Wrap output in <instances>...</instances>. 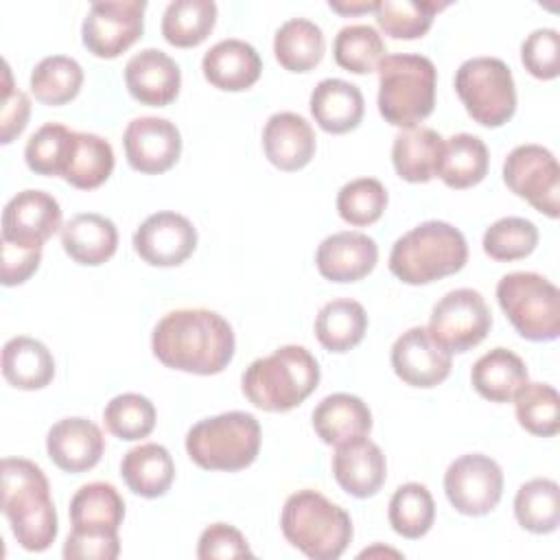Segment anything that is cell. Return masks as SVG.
<instances>
[{"label": "cell", "mask_w": 560, "mask_h": 560, "mask_svg": "<svg viewBox=\"0 0 560 560\" xmlns=\"http://www.w3.org/2000/svg\"><path fill=\"white\" fill-rule=\"evenodd\" d=\"M144 0L94 2L83 18V46L101 59H114L138 42L144 28Z\"/></svg>", "instance_id": "cell-13"}, {"label": "cell", "mask_w": 560, "mask_h": 560, "mask_svg": "<svg viewBox=\"0 0 560 560\" xmlns=\"http://www.w3.org/2000/svg\"><path fill=\"white\" fill-rule=\"evenodd\" d=\"M311 114L328 133L352 131L365 112L363 94L343 79H324L311 92Z\"/></svg>", "instance_id": "cell-26"}, {"label": "cell", "mask_w": 560, "mask_h": 560, "mask_svg": "<svg viewBox=\"0 0 560 560\" xmlns=\"http://www.w3.org/2000/svg\"><path fill=\"white\" fill-rule=\"evenodd\" d=\"M470 383L481 398L490 402H510L527 383V368L512 350L492 348L475 361Z\"/></svg>", "instance_id": "cell-28"}, {"label": "cell", "mask_w": 560, "mask_h": 560, "mask_svg": "<svg viewBox=\"0 0 560 560\" xmlns=\"http://www.w3.org/2000/svg\"><path fill=\"white\" fill-rule=\"evenodd\" d=\"M201 70L210 85L225 92H241L258 81L262 61L252 44L230 37L217 42L203 55Z\"/></svg>", "instance_id": "cell-23"}, {"label": "cell", "mask_w": 560, "mask_h": 560, "mask_svg": "<svg viewBox=\"0 0 560 560\" xmlns=\"http://www.w3.org/2000/svg\"><path fill=\"white\" fill-rule=\"evenodd\" d=\"M262 149L276 168L300 171L315 155V131L304 116L278 112L265 122Z\"/></svg>", "instance_id": "cell-22"}, {"label": "cell", "mask_w": 560, "mask_h": 560, "mask_svg": "<svg viewBox=\"0 0 560 560\" xmlns=\"http://www.w3.org/2000/svg\"><path fill=\"white\" fill-rule=\"evenodd\" d=\"M337 66L354 74H368L378 68L385 57V42L370 24L343 26L332 42Z\"/></svg>", "instance_id": "cell-41"}, {"label": "cell", "mask_w": 560, "mask_h": 560, "mask_svg": "<svg viewBox=\"0 0 560 560\" xmlns=\"http://www.w3.org/2000/svg\"><path fill=\"white\" fill-rule=\"evenodd\" d=\"M234 330L228 319L208 308L166 313L151 335L160 363L188 374H219L234 357Z\"/></svg>", "instance_id": "cell-1"}, {"label": "cell", "mask_w": 560, "mask_h": 560, "mask_svg": "<svg viewBox=\"0 0 560 560\" xmlns=\"http://www.w3.org/2000/svg\"><path fill=\"white\" fill-rule=\"evenodd\" d=\"M2 514L18 545L44 551L57 538V512L44 470L31 459H2Z\"/></svg>", "instance_id": "cell-2"}, {"label": "cell", "mask_w": 560, "mask_h": 560, "mask_svg": "<svg viewBox=\"0 0 560 560\" xmlns=\"http://www.w3.org/2000/svg\"><path fill=\"white\" fill-rule=\"evenodd\" d=\"M125 85L138 103L164 107L179 94L182 70L175 59L160 48H144L127 61Z\"/></svg>", "instance_id": "cell-18"}, {"label": "cell", "mask_w": 560, "mask_h": 560, "mask_svg": "<svg viewBox=\"0 0 560 560\" xmlns=\"http://www.w3.org/2000/svg\"><path fill=\"white\" fill-rule=\"evenodd\" d=\"M280 527L284 538L311 560H337L352 540L348 512L308 488L284 501Z\"/></svg>", "instance_id": "cell-6"}, {"label": "cell", "mask_w": 560, "mask_h": 560, "mask_svg": "<svg viewBox=\"0 0 560 560\" xmlns=\"http://www.w3.org/2000/svg\"><path fill=\"white\" fill-rule=\"evenodd\" d=\"M103 420L109 433H114L120 440L133 442L147 438L155 427V407L153 402L142 394H118L114 396L105 409Z\"/></svg>", "instance_id": "cell-44"}, {"label": "cell", "mask_w": 560, "mask_h": 560, "mask_svg": "<svg viewBox=\"0 0 560 560\" xmlns=\"http://www.w3.org/2000/svg\"><path fill=\"white\" fill-rule=\"evenodd\" d=\"M112 171H114L112 144L96 133L74 131L72 151L61 177L74 188L92 190L105 184Z\"/></svg>", "instance_id": "cell-35"}, {"label": "cell", "mask_w": 560, "mask_h": 560, "mask_svg": "<svg viewBox=\"0 0 560 560\" xmlns=\"http://www.w3.org/2000/svg\"><path fill=\"white\" fill-rule=\"evenodd\" d=\"M63 252L79 265H103L118 247V232L112 219L96 212L74 214L61 228Z\"/></svg>", "instance_id": "cell-25"}, {"label": "cell", "mask_w": 560, "mask_h": 560, "mask_svg": "<svg viewBox=\"0 0 560 560\" xmlns=\"http://www.w3.org/2000/svg\"><path fill=\"white\" fill-rule=\"evenodd\" d=\"M42 262V247H24L2 241V284L15 287L26 282Z\"/></svg>", "instance_id": "cell-51"}, {"label": "cell", "mask_w": 560, "mask_h": 560, "mask_svg": "<svg viewBox=\"0 0 560 560\" xmlns=\"http://www.w3.org/2000/svg\"><path fill=\"white\" fill-rule=\"evenodd\" d=\"M61 228V208L44 190H22L2 210V241L24 247H42Z\"/></svg>", "instance_id": "cell-16"}, {"label": "cell", "mask_w": 560, "mask_h": 560, "mask_svg": "<svg viewBox=\"0 0 560 560\" xmlns=\"http://www.w3.org/2000/svg\"><path fill=\"white\" fill-rule=\"evenodd\" d=\"M217 24L212 0H173L162 15V35L171 46H199Z\"/></svg>", "instance_id": "cell-36"}, {"label": "cell", "mask_w": 560, "mask_h": 560, "mask_svg": "<svg viewBox=\"0 0 560 560\" xmlns=\"http://www.w3.org/2000/svg\"><path fill=\"white\" fill-rule=\"evenodd\" d=\"M490 155L481 138L472 133H455L444 140L438 162V177L448 188H470L479 184L488 173Z\"/></svg>", "instance_id": "cell-31"}, {"label": "cell", "mask_w": 560, "mask_h": 560, "mask_svg": "<svg viewBox=\"0 0 560 560\" xmlns=\"http://www.w3.org/2000/svg\"><path fill=\"white\" fill-rule=\"evenodd\" d=\"M514 516L532 534H551L560 523V488L553 479H532L516 490Z\"/></svg>", "instance_id": "cell-37"}, {"label": "cell", "mask_w": 560, "mask_h": 560, "mask_svg": "<svg viewBox=\"0 0 560 560\" xmlns=\"http://www.w3.org/2000/svg\"><path fill=\"white\" fill-rule=\"evenodd\" d=\"M125 518V501L112 483L92 481L70 499V523L77 529L118 532Z\"/></svg>", "instance_id": "cell-34"}, {"label": "cell", "mask_w": 560, "mask_h": 560, "mask_svg": "<svg viewBox=\"0 0 560 560\" xmlns=\"http://www.w3.org/2000/svg\"><path fill=\"white\" fill-rule=\"evenodd\" d=\"M518 424L532 435L551 438L560 429V396L547 383H525L514 396Z\"/></svg>", "instance_id": "cell-42"}, {"label": "cell", "mask_w": 560, "mask_h": 560, "mask_svg": "<svg viewBox=\"0 0 560 560\" xmlns=\"http://www.w3.org/2000/svg\"><path fill=\"white\" fill-rule=\"evenodd\" d=\"M538 245V228L523 217H503L483 234V252L501 262L529 256Z\"/></svg>", "instance_id": "cell-46"}, {"label": "cell", "mask_w": 560, "mask_h": 560, "mask_svg": "<svg viewBox=\"0 0 560 560\" xmlns=\"http://www.w3.org/2000/svg\"><path fill=\"white\" fill-rule=\"evenodd\" d=\"M328 7L341 15H359V13H368L376 9V2H337L330 0Z\"/></svg>", "instance_id": "cell-52"}, {"label": "cell", "mask_w": 560, "mask_h": 560, "mask_svg": "<svg viewBox=\"0 0 560 560\" xmlns=\"http://www.w3.org/2000/svg\"><path fill=\"white\" fill-rule=\"evenodd\" d=\"M324 33L306 18L287 20L273 37V52L278 63L289 72H308L324 57Z\"/></svg>", "instance_id": "cell-33"}, {"label": "cell", "mask_w": 560, "mask_h": 560, "mask_svg": "<svg viewBox=\"0 0 560 560\" xmlns=\"http://www.w3.org/2000/svg\"><path fill=\"white\" fill-rule=\"evenodd\" d=\"M197 247L195 225L179 212L162 210L147 217L133 232L136 254L153 267L182 265Z\"/></svg>", "instance_id": "cell-14"}, {"label": "cell", "mask_w": 560, "mask_h": 560, "mask_svg": "<svg viewBox=\"0 0 560 560\" xmlns=\"http://www.w3.org/2000/svg\"><path fill=\"white\" fill-rule=\"evenodd\" d=\"M31 116L28 96L13 85L11 68L4 61V88H2V105H0V142L9 144L18 138Z\"/></svg>", "instance_id": "cell-50"}, {"label": "cell", "mask_w": 560, "mask_h": 560, "mask_svg": "<svg viewBox=\"0 0 560 560\" xmlns=\"http://www.w3.org/2000/svg\"><path fill=\"white\" fill-rule=\"evenodd\" d=\"M389 525L405 538H422L435 521V503L427 486L409 481L396 488L389 499Z\"/></svg>", "instance_id": "cell-39"}, {"label": "cell", "mask_w": 560, "mask_h": 560, "mask_svg": "<svg viewBox=\"0 0 560 560\" xmlns=\"http://www.w3.org/2000/svg\"><path fill=\"white\" fill-rule=\"evenodd\" d=\"M83 85V68L77 59L66 55L44 57L31 72V92L44 105L70 103Z\"/></svg>", "instance_id": "cell-38"}, {"label": "cell", "mask_w": 560, "mask_h": 560, "mask_svg": "<svg viewBox=\"0 0 560 560\" xmlns=\"http://www.w3.org/2000/svg\"><path fill=\"white\" fill-rule=\"evenodd\" d=\"M378 260V245L363 232H337L326 236L315 254L319 273L330 282H357L365 278Z\"/></svg>", "instance_id": "cell-20"}, {"label": "cell", "mask_w": 560, "mask_h": 560, "mask_svg": "<svg viewBox=\"0 0 560 560\" xmlns=\"http://www.w3.org/2000/svg\"><path fill=\"white\" fill-rule=\"evenodd\" d=\"M2 376L18 389H42L55 376V359L39 339L18 335L2 348Z\"/></svg>", "instance_id": "cell-30"}, {"label": "cell", "mask_w": 560, "mask_h": 560, "mask_svg": "<svg viewBox=\"0 0 560 560\" xmlns=\"http://www.w3.org/2000/svg\"><path fill=\"white\" fill-rule=\"evenodd\" d=\"M468 260L464 234L446 221H424L402 234L389 252V271L405 284H429L457 273Z\"/></svg>", "instance_id": "cell-4"}, {"label": "cell", "mask_w": 560, "mask_h": 560, "mask_svg": "<svg viewBox=\"0 0 560 560\" xmlns=\"http://www.w3.org/2000/svg\"><path fill=\"white\" fill-rule=\"evenodd\" d=\"M378 72V112L385 122L411 129L435 107L438 70L424 55H385Z\"/></svg>", "instance_id": "cell-5"}, {"label": "cell", "mask_w": 560, "mask_h": 560, "mask_svg": "<svg viewBox=\"0 0 560 560\" xmlns=\"http://www.w3.org/2000/svg\"><path fill=\"white\" fill-rule=\"evenodd\" d=\"M387 208V190L374 177H357L341 186L337 195L339 217L357 228L372 225Z\"/></svg>", "instance_id": "cell-45"}, {"label": "cell", "mask_w": 560, "mask_h": 560, "mask_svg": "<svg viewBox=\"0 0 560 560\" xmlns=\"http://www.w3.org/2000/svg\"><path fill=\"white\" fill-rule=\"evenodd\" d=\"M455 92L468 116L483 127H501L516 112L512 70L497 57L466 59L455 72Z\"/></svg>", "instance_id": "cell-9"}, {"label": "cell", "mask_w": 560, "mask_h": 560, "mask_svg": "<svg viewBox=\"0 0 560 560\" xmlns=\"http://www.w3.org/2000/svg\"><path fill=\"white\" fill-rule=\"evenodd\" d=\"M444 492L459 514L483 516L501 501L503 470L483 453L462 455L444 472Z\"/></svg>", "instance_id": "cell-12"}, {"label": "cell", "mask_w": 560, "mask_h": 560, "mask_svg": "<svg viewBox=\"0 0 560 560\" xmlns=\"http://www.w3.org/2000/svg\"><path fill=\"white\" fill-rule=\"evenodd\" d=\"M120 475L133 494L158 499L168 492L175 479V464L162 444L147 442L125 453L120 462Z\"/></svg>", "instance_id": "cell-27"}, {"label": "cell", "mask_w": 560, "mask_h": 560, "mask_svg": "<svg viewBox=\"0 0 560 560\" xmlns=\"http://www.w3.org/2000/svg\"><path fill=\"white\" fill-rule=\"evenodd\" d=\"M120 553L118 532L109 529H77L63 542V558L68 560H114Z\"/></svg>", "instance_id": "cell-48"}, {"label": "cell", "mask_w": 560, "mask_h": 560, "mask_svg": "<svg viewBox=\"0 0 560 560\" xmlns=\"http://www.w3.org/2000/svg\"><path fill=\"white\" fill-rule=\"evenodd\" d=\"M368 330L365 308L350 298L326 302L315 317V337L330 352H348Z\"/></svg>", "instance_id": "cell-32"}, {"label": "cell", "mask_w": 560, "mask_h": 560, "mask_svg": "<svg viewBox=\"0 0 560 560\" xmlns=\"http://www.w3.org/2000/svg\"><path fill=\"white\" fill-rule=\"evenodd\" d=\"M492 315L483 295L475 289H455L440 298L429 317V335L453 352H466L490 332Z\"/></svg>", "instance_id": "cell-10"}, {"label": "cell", "mask_w": 560, "mask_h": 560, "mask_svg": "<svg viewBox=\"0 0 560 560\" xmlns=\"http://www.w3.org/2000/svg\"><path fill=\"white\" fill-rule=\"evenodd\" d=\"M249 558L254 556L245 536L228 525V523H214L206 527L199 536L197 545V558L201 560H214V558Z\"/></svg>", "instance_id": "cell-49"}, {"label": "cell", "mask_w": 560, "mask_h": 560, "mask_svg": "<svg viewBox=\"0 0 560 560\" xmlns=\"http://www.w3.org/2000/svg\"><path fill=\"white\" fill-rule=\"evenodd\" d=\"M497 300L516 332L529 341H553L560 335V293L534 271H512L497 282Z\"/></svg>", "instance_id": "cell-8"}, {"label": "cell", "mask_w": 560, "mask_h": 560, "mask_svg": "<svg viewBox=\"0 0 560 560\" xmlns=\"http://www.w3.org/2000/svg\"><path fill=\"white\" fill-rule=\"evenodd\" d=\"M521 61L525 70L542 81L560 74V35L556 28L532 31L521 46Z\"/></svg>", "instance_id": "cell-47"}, {"label": "cell", "mask_w": 560, "mask_h": 560, "mask_svg": "<svg viewBox=\"0 0 560 560\" xmlns=\"http://www.w3.org/2000/svg\"><path fill=\"white\" fill-rule=\"evenodd\" d=\"M46 451L57 468L66 472H85L101 462L105 438L92 420L72 416L50 427Z\"/></svg>", "instance_id": "cell-19"}, {"label": "cell", "mask_w": 560, "mask_h": 560, "mask_svg": "<svg viewBox=\"0 0 560 560\" xmlns=\"http://www.w3.org/2000/svg\"><path fill=\"white\" fill-rule=\"evenodd\" d=\"M505 186L549 219L560 214V168L540 144L514 147L503 162Z\"/></svg>", "instance_id": "cell-11"}, {"label": "cell", "mask_w": 560, "mask_h": 560, "mask_svg": "<svg viewBox=\"0 0 560 560\" xmlns=\"http://www.w3.org/2000/svg\"><path fill=\"white\" fill-rule=\"evenodd\" d=\"M260 424L247 411H225L192 424L186 453L203 470H243L258 457Z\"/></svg>", "instance_id": "cell-7"}, {"label": "cell", "mask_w": 560, "mask_h": 560, "mask_svg": "<svg viewBox=\"0 0 560 560\" xmlns=\"http://www.w3.org/2000/svg\"><path fill=\"white\" fill-rule=\"evenodd\" d=\"M313 429L324 444L339 446L365 438L372 429V413L359 396L337 392L313 409Z\"/></svg>", "instance_id": "cell-24"}, {"label": "cell", "mask_w": 560, "mask_h": 560, "mask_svg": "<svg viewBox=\"0 0 560 560\" xmlns=\"http://www.w3.org/2000/svg\"><path fill=\"white\" fill-rule=\"evenodd\" d=\"M446 7L448 2L435 0H381L374 13L385 35L394 39H418L431 28L433 15Z\"/></svg>", "instance_id": "cell-40"}, {"label": "cell", "mask_w": 560, "mask_h": 560, "mask_svg": "<svg viewBox=\"0 0 560 560\" xmlns=\"http://www.w3.org/2000/svg\"><path fill=\"white\" fill-rule=\"evenodd\" d=\"M332 477L348 494L368 499L381 490L387 477V462L378 444L365 438L339 444L332 455Z\"/></svg>", "instance_id": "cell-21"}, {"label": "cell", "mask_w": 560, "mask_h": 560, "mask_svg": "<svg viewBox=\"0 0 560 560\" xmlns=\"http://www.w3.org/2000/svg\"><path fill=\"white\" fill-rule=\"evenodd\" d=\"M125 155L131 168L158 175L175 166L182 153V136L175 122L158 116L133 118L122 133Z\"/></svg>", "instance_id": "cell-15"}, {"label": "cell", "mask_w": 560, "mask_h": 560, "mask_svg": "<svg viewBox=\"0 0 560 560\" xmlns=\"http://www.w3.org/2000/svg\"><path fill=\"white\" fill-rule=\"evenodd\" d=\"M444 138L431 127H411L396 133L392 162L405 182L424 184L435 177Z\"/></svg>", "instance_id": "cell-29"}, {"label": "cell", "mask_w": 560, "mask_h": 560, "mask_svg": "<svg viewBox=\"0 0 560 560\" xmlns=\"http://www.w3.org/2000/svg\"><path fill=\"white\" fill-rule=\"evenodd\" d=\"M74 131L61 122L42 125L24 147L26 166L37 175H63Z\"/></svg>", "instance_id": "cell-43"}, {"label": "cell", "mask_w": 560, "mask_h": 560, "mask_svg": "<svg viewBox=\"0 0 560 560\" xmlns=\"http://www.w3.org/2000/svg\"><path fill=\"white\" fill-rule=\"evenodd\" d=\"M319 385L317 359L304 346H280L243 372L245 398L262 411H289Z\"/></svg>", "instance_id": "cell-3"}, {"label": "cell", "mask_w": 560, "mask_h": 560, "mask_svg": "<svg viewBox=\"0 0 560 560\" xmlns=\"http://www.w3.org/2000/svg\"><path fill=\"white\" fill-rule=\"evenodd\" d=\"M392 368L396 376L411 387H435L453 368L451 352L442 348L427 328L405 330L392 346Z\"/></svg>", "instance_id": "cell-17"}]
</instances>
